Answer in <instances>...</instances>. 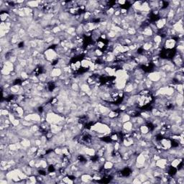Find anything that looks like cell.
Wrapping results in <instances>:
<instances>
[{"instance_id":"cell-1","label":"cell","mask_w":184,"mask_h":184,"mask_svg":"<svg viewBox=\"0 0 184 184\" xmlns=\"http://www.w3.org/2000/svg\"><path fill=\"white\" fill-rule=\"evenodd\" d=\"M176 45V40L174 38H170L168 39L165 41L164 43V48L165 49L168 50H171L174 49Z\"/></svg>"}]
</instances>
